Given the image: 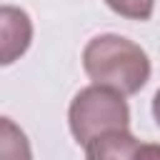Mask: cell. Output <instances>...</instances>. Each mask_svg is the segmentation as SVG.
I'll use <instances>...</instances> for the list:
<instances>
[{"label": "cell", "instance_id": "1", "mask_svg": "<svg viewBox=\"0 0 160 160\" xmlns=\"http://www.w3.org/2000/svg\"><path fill=\"white\" fill-rule=\"evenodd\" d=\"M82 70L95 85L112 88L118 92L135 95L150 80V58L148 52L115 32L95 35L82 48Z\"/></svg>", "mask_w": 160, "mask_h": 160}, {"label": "cell", "instance_id": "2", "mask_svg": "<svg viewBox=\"0 0 160 160\" xmlns=\"http://www.w3.org/2000/svg\"><path fill=\"white\" fill-rule=\"evenodd\" d=\"M68 125L75 142L80 148H88L90 142L102 140L112 132L130 130V108L122 92L92 82L72 98Z\"/></svg>", "mask_w": 160, "mask_h": 160}, {"label": "cell", "instance_id": "3", "mask_svg": "<svg viewBox=\"0 0 160 160\" xmlns=\"http://www.w3.org/2000/svg\"><path fill=\"white\" fill-rule=\"evenodd\" d=\"M32 42V20L18 5H0V68L18 62Z\"/></svg>", "mask_w": 160, "mask_h": 160}, {"label": "cell", "instance_id": "4", "mask_svg": "<svg viewBox=\"0 0 160 160\" xmlns=\"http://www.w3.org/2000/svg\"><path fill=\"white\" fill-rule=\"evenodd\" d=\"M88 158L92 160H105V158H138L142 155V145L138 142V138L130 132V130H120V132H112L102 140H95L90 142L88 148H82Z\"/></svg>", "mask_w": 160, "mask_h": 160}, {"label": "cell", "instance_id": "5", "mask_svg": "<svg viewBox=\"0 0 160 160\" xmlns=\"http://www.w3.org/2000/svg\"><path fill=\"white\" fill-rule=\"evenodd\" d=\"M0 158H12V160L32 158L28 135L20 130L18 122H12L10 118H2V115H0Z\"/></svg>", "mask_w": 160, "mask_h": 160}, {"label": "cell", "instance_id": "6", "mask_svg": "<svg viewBox=\"0 0 160 160\" xmlns=\"http://www.w3.org/2000/svg\"><path fill=\"white\" fill-rule=\"evenodd\" d=\"M105 5L128 20H150L152 10H155V0H105Z\"/></svg>", "mask_w": 160, "mask_h": 160}, {"label": "cell", "instance_id": "7", "mask_svg": "<svg viewBox=\"0 0 160 160\" xmlns=\"http://www.w3.org/2000/svg\"><path fill=\"white\" fill-rule=\"evenodd\" d=\"M152 118H155V122H158V128H160V88H158V92H155V98H152Z\"/></svg>", "mask_w": 160, "mask_h": 160}]
</instances>
